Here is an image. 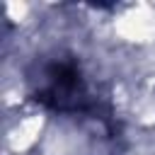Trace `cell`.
<instances>
[{
    "instance_id": "cell-1",
    "label": "cell",
    "mask_w": 155,
    "mask_h": 155,
    "mask_svg": "<svg viewBox=\"0 0 155 155\" xmlns=\"http://www.w3.org/2000/svg\"><path fill=\"white\" fill-rule=\"evenodd\" d=\"M34 99L58 109V111H78L87 102V87L75 61H56L44 70V82L34 92Z\"/></svg>"
}]
</instances>
